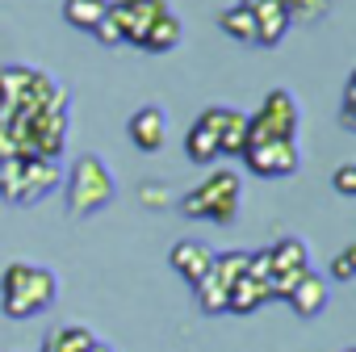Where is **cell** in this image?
Segmentation results:
<instances>
[{
	"instance_id": "2e32d148",
	"label": "cell",
	"mask_w": 356,
	"mask_h": 352,
	"mask_svg": "<svg viewBox=\"0 0 356 352\" xmlns=\"http://www.w3.org/2000/svg\"><path fill=\"white\" fill-rule=\"evenodd\" d=\"M176 42H181V22H176V13L155 17L151 30L143 34V51H151V55H168Z\"/></svg>"
},
{
	"instance_id": "484cf974",
	"label": "cell",
	"mask_w": 356,
	"mask_h": 352,
	"mask_svg": "<svg viewBox=\"0 0 356 352\" xmlns=\"http://www.w3.org/2000/svg\"><path fill=\"white\" fill-rule=\"evenodd\" d=\"M331 181H335V193H343V198H356V163H339Z\"/></svg>"
},
{
	"instance_id": "52a82bcc",
	"label": "cell",
	"mask_w": 356,
	"mask_h": 352,
	"mask_svg": "<svg viewBox=\"0 0 356 352\" xmlns=\"http://www.w3.org/2000/svg\"><path fill=\"white\" fill-rule=\"evenodd\" d=\"M243 163L256 172V176H293L298 172V163H302V155H298V143H252V147H243Z\"/></svg>"
},
{
	"instance_id": "ffe728a7",
	"label": "cell",
	"mask_w": 356,
	"mask_h": 352,
	"mask_svg": "<svg viewBox=\"0 0 356 352\" xmlns=\"http://www.w3.org/2000/svg\"><path fill=\"white\" fill-rule=\"evenodd\" d=\"M218 26H222V34H231L235 42H256V22H252V9H248V5L227 9V13L218 17Z\"/></svg>"
},
{
	"instance_id": "7a4b0ae2",
	"label": "cell",
	"mask_w": 356,
	"mask_h": 352,
	"mask_svg": "<svg viewBox=\"0 0 356 352\" xmlns=\"http://www.w3.org/2000/svg\"><path fill=\"white\" fill-rule=\"evenodd\" d=\"M118 185H113V172L105 168L101 155H80L67 172V210L76 218H88V214H101L109 202H113Z\"/></svg>"
},
{
	"instance_id": "cb8c5ba5",
	"label": "cell",
	"mask_w": 356,
	"mask_h": 352,
	"mask_svg": "<svg viewBox=\"0 0 356 352\" xmlns=\"http://www.w3.org/2000/svg\"><path fill=\"white\" fill-rule=\"evenodd\" d=\"M92 38H97L101 47H122V30H118V22L109 17V9H105V17L92 26Z\"/></svg>"
},
{
	"instance_id": "8992f818",
	"label": "cell",
	"mask_w": 356,
	"mask_h": 352,
	"mask_svg": "<svg viewBox=\"0 0 356 352\" xmlns=\"http://www.w3.org/2000/svg\"><path fill=\"white\" fill-rule=\"evenodd\" d=\"M163 13H168V0H109V17L118 22L122 42H134V47H143V34Z\"/></svg>"
},
{
	"instance_id": "83f0119b",
	"label": "cell",
	"mask_w": 356,
	"mask_h": 352,
	"mask_svg": "<svg viewBox=\"0 0 356 352\" xmlns=\"http://www.w3.org/2000/svg\"><path fill=\"white\" fill-rule=\"evenodd\" d=\"M13 155H22V151H17V143L9 138V130L0 126V163H5V159H13Z\"/></svg>"
},
{
	"instance_id": "d6986e66",
	"label": "cell",
	"mask_w": 356,
	"mask_h": 352,
	"mask_svg": "<svg viewBox=\"0 0 356 352\" xmlns=\"http://www.w3.org/2000/svg\"><path fill=\"white\" fill-rule=\"evenodd\" d=\"M105 9H109V0H63V17H67L76 30H88V34H92V26L105 17Z\"/></svg>"
},
{
	"instance_id": "7402d4cb",
	"label": "cell",
	"mask_w": 356,
	"mask_h": 352,
	"mask_svg": "<svg viewBox=\"0 0 356 352\" xmlns=\"http://www.w3.org/2000/svg\"><path fill=\"white\" fill-rule=\"evenodd\" d=\"M289 17H298V22H318V17H327L331 13V0H289Z\"/></svg>"
},
{
	"instance_id": "3957f363",
	"label": "cell",
	"mask_w": 356,
	"mask_h": 352,
	"mask_svg": "<svg viewBox=\"0 0 356 352\" xmlns=\"http://www.w3.org/2000/svg\"><path fill=\"white\" fill-rule=\"evenodd\" d=\"M181 214L185 218H210L218 227L235 223V214H239V172H231V168L210 172L197 189H189L181 198Z\"/></svg>"
},
{
	"instance_id": "ba28073f",
	"label": "cell",
	"mask_w": 356,
	"mask_h": 352,
	"mask_svg": "<svg viewBox=\"0 0 356 352\" xmlns=\"http://www.w3.org/2000/svg\"><path fill=\"white\" fill-rule=\"evenodd\" d=\"M59 185V163L55 159H22V176H17V193H13V206H34L42 202L47 193H55Z\"/></svg>"
},
{
	"instance_id": "9c48e42d",
	"label": "cell",
	"mask_w": 356,
	"mask_h": 352,
	"mask_svg": "<svg viewBox=\"0 0 356 352\" xmlns=\"http://www.w3.org/2000/svg\"><path fill=\"white\" fill-rule=\"evenodd\" d=\"M172 269L181 273L189 285H202L210 277V269H214V252L202 239H181V243L172 248Z\"/></svg>"
},
{
	"instance_id": "f1b7e54d",
	"label": "cell",
	"mask_w": 356,
	"mask_h": 352,
	"mask_svg": "<svg viewBox=\"0 0 356 352\" xmlns=\"http://www.w3.org/2000/svg\"><path fill=\"white\" fill-rule=\"evenodd\" d=\"M92 352H113V348H109V344H101V339H97V344H92Z\"/></svg>"
},
{
	"instance_id": "5b68a950",
	"label": "cell",
	"mask_w": 356,
	"mask_h": 352,
	"mask_svg": "<svg viewBox=\"0 0 356 352\" xmlns=\"http://www.w3.org/2000/svg\"><path fill=\"white\" fill-rule=\"evenodd\" d=\"M268 260H273V277H268V298L273 302H285L289 289L298 285V277L310 269V248L298 239V235H285L268 248Z\"/></svg>"
},
{
	"instance_id": "6da1fadb",
	"label": "cell",
	"mask_w": 356,
	"mask_h": 352,
	"mask_svg": "<svg viewBox=\"0 0 356 352\" xmlns=\"http://www.w3.org/2000/svg\"><path fill=\"white\" fill-rule=\"evenodd\" d=\"M55 298H59V277L42 264L13 260L0 273V310L9 319H34L47 306H55Z\"/></svg>"
},
{
	"instance_id": "603a6c76",
	"label": "cell",
	"mask_w": 356,
	"mask_h": 352,
	"mask_svg": "<svg viewBox=\"0 0 356 352\" xmlns=\"http://www.w3.org/2000/svg\"><path fill=\"white\" fill-rule=\"evenodd\" d=\"M339 122H343V130H356V76H348V84H343V101H339Z\"/></svg>"
},
{
	"instance_id": "7c38bea8",
	"label": "cell",
	"mask_w": 356,
	"mask_h": 352,
	"mask_svg": "<svg viewBox=\"0 0 356 352\" xmlns=\"http://www.w3.org/2000/svg\"><path fill=\"white\" fill-rule=\"evenodd\" d=\"M327 281H323V273H314V269H306L302 277H298V285L289 289V306H293V314H302V319H314V314H323L327 310Z\"/></svg>"
},
{
	"instance_id": "5bb4252c",
	"label": "cell",
	"mask_w": 356,
	"mask_h": 352,
	"mask_svg": "<svg viewBox=\"0 0 356 352\" xmlns=\"http://www.w3.org/2000/svg\"><path fill=\"white\" fill-rule=\"evenodd\" d=\"M248 147V113L243 109H222L218 122V155H243Z\"/></svg>"
},
{
	"instance_id": "8fae6325",
	"label": "cell",
	"mask_w": 356,
	"mask_h": 352,
	"mask_svg": "<svg viewBox=\"0 0 356 352\" xmlns=\"http://www.w3.org/2000/svg\"><path fill=\"white\" fill-rule=\"evenodd\" d=\"M130 143H134L138 151H147V155L168 143V118H163L159 105H143V109L130 118Z\"/></svg>"
},
{
	"instance_id": "4316f807",
	"label": "cell",
	"mask_w": 356,
	"mask_h": 352,
	"mask_svg": "<svg viewBox=\"0 0 356 352\" xmlns=\"http://www.w3.org/2000/svg\"><path fill=\"white\" fill-rule=\"evenodd\" d=\"M138 202H143L147 210H151V206H155V210H163V206H172V193H168L163 185H151V181H147V185L138 189Z\"/></svg>"
},
{
	"instance_id": "44dd1931",
	"label": "cell",
	"mask_w": 356,
	"mask_h": 352,
	"mask_svg": "<svg viewBox=\"0 0 356 352\" xmlns=\"http://www.w3.org/2000/svg\"><path fill=\"white\" fill-rule=\"evenodd\" d=\"M193 294H197V306L206 314H227V285L218 277H206L202 285H193Z\"/></svg>"
},
{
	"instance_id": "277c9868",
	"label": "cell",
	"mask_w": 356,
	"mask_h": 352,
	"mask_svg": "<svg viewBox=\"0 0 356 352\" xmlns=\"http://www.w3.org/2000/svg\"><path fill=\"white\" fill-rule=\"evenodd\" d=\"M298 126H302V113H298V97L289 88H273L264 97V105L256 113H248V147L252 143H298Z\"/></svg>"
},
{
	"instance_id": "e0dca14e",
	"label": "cell",
	"mask_w": 356,
	"mask_h": 352,
	"mask_svg": "<svg viewBox=\"0 0 356 352\" xmlns=\"http://www.w3.org/2000/svg\"><path fill=\"white\" fill-rule=\"evenodd\" d=\"M185 155H189L193 163H214V159H218V134H214L210 126L193 122L189 134H185Z\"/></svg>"
},
{
	"instance_id": "9a60e30c",
	"label": "cell",
	"mask_w": 356,
	"mask_h": 352,
	"mask_svg": "<svg viewBox=\"0 0 356 352\" xmlns=\"http://www.w3.org/2000/svg\"><path fill=\"white\" fill-rule=\"evenodd\" d=\"M97 335L88 327H55L42 339V352H92Z\"/></svg>"
},
{
	"instance_id": "d4e9b609",
	"label": "cell",
	"mask_w": 356,
	"mask_h": 352,
	"mask_svg": "<svg viewBox=\"0 0 356 352\" xmlns=\"http://www.w3.org/2000/svg\"><path fill=\"white\" fill-rule=\"evenodd\" d=\"M352 277H356V248H343L331 260V281H352Z\"/></svg>"
},
{
	"instance_id": "4fadbf2b",
	"label": "cell",
	"mask_w": 356,
	"mask_h": 352,
	"mask_svg": "<svg viewBox=\"0 0 356 352\" xmlns=\"http://www.w3.org/2000/svg\"><path fill=\"white\" fill-rule=\"evenodd\" d=\"M268 281H252V277H239L231 289H227V314H256L260 306H268Z\"/></svg>"
},
{
	"instance_id": "30bf717a",
	"label": "cell",
	"mask_w": 356,
	"mask_h": 352,
	"mask_svg": "<svg viewBox=\"0 0 356 352\" xmlns=\"http://www.w3.org/2000/svg\"><path fill=\"white\" fill-rule=\"evenodd\" d=\"M252 9V22H256V47H277L289 30V9L285 0H256Z\"/></svg>"
},
{
	"instance_id": "ac0fdd59",
	"label": "cell",
	"mask_w": 356,
	"mask_h": 352,
	"mask_svg": "<svg viewBox=\"0 0 356 352\" xmlns=\"http://www.w3.org/2000/svg\"><path fill=\"white\" fill-rule=\"evenodd\" d=\"M210 277H218V281L231 289L239 277H248V252H243V248H227V252H214V269H210Z\"/></svg>"
},
{
	"instance_id": "f546056e",
	"label": "cell",
	"mask_w": 356,
	"mask_h": 352,
	"mask_svg": "<svg viewBox=\"0 0 356 352\" xmlns=\"http://www.w3.org/2000/svg\"><path fill=\"white\" fill-rule=\"evenodd\" d=\"M243 5H256V0H243Z\"/></svg>"
}]
</instances>
